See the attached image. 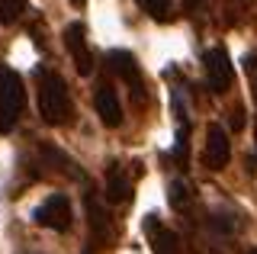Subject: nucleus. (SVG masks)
I'll return each mask as SVG.
<instances>
[{"instance_id": "nucleus-12", "label": "nucleus", "mask_w": 257, "mask_h": 254, "mask_svg": "<svg viewBox=\"0 0 257 254\" xmlns=\"http://www.w3.org/2000/svg\"><path fill=\"white\" fill-rule=\"evenodd\" d=\"M42 155H45V158H52L55 168H58L61 174H68V177H74V180H84V171L77 168L74 158H68L64 152H58V148H52V145H42Z\"/></svg>"}, {"instance_id": "nucleus-20", "label": "nucleus", "mask_w": 257, "mask_h": 254, "mask_svg": "<svg viewBox=\"0 0 257 254\" xmlns=\"http://www.w3.org/2000/svg\"><path fill=\"white\" fill-rule=\"evenodd\" d=\"M71 4H74V7H84V0H71Z\"/></svg>"}, {"instance_id": "nucleus-9", "label": "nucleus", "mask_w": 257, "mask_h": 254, "mask_svg": "<svg viewBox=\"0 0 257 254\" xmlns=\"http://www.w3.org/2000/svg\"><path fill=\"white\" fill-rule=\"evenodd\" d=\"M142 228L148 232L155 254H180V241H177V235L171 232V228L161 225L158 212H148V216H145V222H142Z\"/></svg>"}, {"instance_id": "nucleus-2", "label": "nucleus", "mask_w": 257, "mask_h": 254, "mask_svg": "<svg viewBox=\"0 0 257 254\" xmlns=\"http://www.w3.org/2000/svg\"><path fill=\"white\" fill-rule=\"evenodd\" d=\"M26 106V90H23L20 74L10 68H0V132H10Z\"/></svg>"}, {"instance_id": "nucleus-14", "label": "nucleus", "mask_w": 257, "mask_h": 254, "mask_svg": "<svg viewBox=\"0 0 257 254\" xmlns=\"http://www.w3.org/2000/svg\"><path fill=\"white\" fill-rule=\"evenodd\" d=\"M145 13H151L158 23H167L171 20V0H135Z\"/></svg>"}, {"instance_id": "nucleus-18", "label": "nucleus", "mask_w": 257, "mask_h": 254, "mask_svg": "<svg viewBox=\"0 0 257 254\" xmlns=\"http://www.w3.org/2000/svg\"><path fill=\"white\" fill-rule=\"evenodd\" d=\"M209 222H212L215 232H231V228H235V219H231V216H212Z\"/></svg>"}, {"instance_id": "nucleus-17", "label": "nucleus", "mask_w": 257, "mask_h": 254, "mask_svg": "<svg viewBox=\"0 0 257 254\" xmlns=\"http://www.w3.org/2000/svg\"><path fill=\"white\" fill-rule=\"evenodd\" d=\"M244 71H247V81H251L254 100H257V52H251V55H244Z\"/></svg>"}, {"instance_id": "nucleus-16", "label": "nucleus", "mask_w": 257, "mask_h": 254, "mask_svg": "<svg viewBox=\"0 0 257 254\" xmlns=\"http://www.w3.org/2000/svg\"><path fill=\"white\" fill-rule=\"evenodd\" d=\"M167 200H171V206H187L190 200V190L180 184V180H174L171 187H167Z\"/></svg>"}, {"instance_id": "nucleus-5", "label": "nucleus", "mask_w": 257, "mask_h": 254, "mask_svg": "<svg viewBox=\"0 0 257 254\" xmlns=\"http://www.w3.org/2000/svg\"><path fill=\"white\" fill-rule=\"evenodd\" d=\"M64 49L68 55L74 58V68L77 74H93V55H90V45H87V29L84 23H71V26H64Z\"/></svg>"}, {"instance_id": "nucleus-19", "label": "nucleus", "mask_w": 257, "mask_h": 254, "mask_svg": "<svg viewBox=\"0 0 257 254\" xmlns=\"http://www.w3.org/2000/svg\"><path fill=\"white\" fill-rule=\"evenodd\" d=\"M241 113H244L241 106H235V109H231V129H241V125H244V116H241Z\"/></svg>"}, {"instance_id": "nucleus-13", "label": "nucleus", "mask_w": 257, "mask_h": 254, "mask_svg": "<svg viewBox=\"0 0 257 254\" xmlns=\"http://www.w3.org/2000/svg\"><path fill=\"white\" fill-rule=\"evenodd\" d=\"M26 13V0H0V23L10 26Z\"/></svg>"}, {"instance_id": "nucleus-15", "label": "nucleus", "mask_w": 257, "mask_h": 254, "mask_svg": "<svg viewBox=\"0 0 257 254\" xmlns=\"http://www.w3.org/2000/svg\"><path fill=\"white\" fill-rule=\"evenodd\" d=\"M177 161H180V168H187V158H190V129L187 122L180 125V132H177Z\"/></svg>"}, {"instance_id": "nucleus-4", "label": "nucleus", "mask_w": 257, "mask_h": 254, "mask_svg": "<svg viewBox=\"0 0 257 254\" xmlns=\"http://www.w3.org/2000/svg\"><path fill=\"white\" fill-rule=\"evenodd\" d=\"M203 65H206V84H209V90H212V93H225V90H228L231 81H235V68H231L228 52H225L222 45H215V49L206 52Z\"/></svg>"}, {"instance_id": "nucleus-6", "label": "nucleus", "mask_w": 257, "mask_h": 254, "mask_svg": "<svg viewBox=\"0 0 257 254\" xmlns=\"http://www.w3.org/2000/svg\"><path fill=\"white\" fill-rule=\"evenodd\" d=\"M228 158H231L228 132H225L219 122H212V125H209V132H206V152H203V161H206V168L222 171L225 164H228Z\"/></svg>"}, {"instance_id": "nucleus-3", "label": "nucleus", "mask_w": 257, "mask_h": 254, "mask_svg": "<svg viewBox=\"0 0 257 254\" xmlns=\"http://www.w3.org/2000/svg\"><path fill=\"white\" fill-rule=\"evenodd\" d=\"M32 222L42 225V228H52V232H68L71 228V203H68V196L52 193L42 206H36Z\"/></svg>"}, {"instance_id": "nucleus-10", "label": "nucleus", "mask_w": 257, "mask_h": 254, "mask_svg": "<svg viewBox=\"0 0 257 254\" xmlns=\"http://www.w3.org/2000/svg\"><path fill=\"white\" fill-rule=\"evenodd\" d=\"M106 200L116 206L132 203V177L125 174V168L119 161H112L106 171Z\"/></svg>"}, {"instance_id": "nucleus-11", "label": "nucleus", "mask_w": 257, "mask_h": 254, "mask_svg": "<svg viewBox=\"0 0 257 254\" xmlns=\"http://www.w3.org/2000/svg\"><path fill=\"white\" fill-rule=\"evenodd\" d=\"M96 113H100L103 125H109V129H116L122 122V106H119V97L112 87H100L96 90Z\"/></svg>"}, {"instance_id": "nucleus-7", "label": "nucleus", "mask_w": 257, "mask_h": 254, "mask_svg": "<svg viewBox=\"0 0 257 254\" xmlns=\"http://www.w3.org/2000/svg\"><path fill=\"white\" fill-rule=\"evenodd\" d=\"M106 61H109L112 74H119L122 81L132 84L135 100H142V68H139V61H135V55L125 52V49H112V52L106 55Z\"/></svg>"}, {"instance_id": "nucleus-1", "label": "nucleus", "mask_w": 257, "mask_h": 254, "mask_svg": "<svg viewBox=\"0 0 257 254\" xmlns=\"http://www.w3.org/2000/svg\"><path fill=\"white\" fill-rule=\"evenodd\" d=\"M74 113L68 97V87L55 71H42L39 68V116L48 125H64Z\"/></svg>"}, {"instance_id": "nucleus-22", "label": "nucleus", "mask_w": 257, "mask_h": 254, "mask_svg": "<svg viewBox=\"0 0 257 254\" xmlns=\"http://www.w3.org/2000/svg\"><path fill=\"white\" fill-rule=\"evenodd\" d=\"M247 254H257V248H251V251H247Z\"/></svg>"}, {"instance_id": "nucleus-21", "label": "nucleus", "mask_w": 257, "mask_h": 254, "mask_svg": "<svg viewBox=\"0 0 257 254\" xmlns=\"http://www.w3.org/2000/svg\"><path fill=\"white\" fill-rule=\"evenodd\" d=\"M193 4H196V0H187V7H193Z\"/></svg>"}, {"instance_id": "nucleus-8", "label": "nucleus", "mask_w": 257, "mask_h": 254, "mask_svg": "<svg viewBox=\"0 0 257 254\" xmlns=\"http://www.w3.org/2000/svg\"><path fill=\"white\" fill-rule=\"evenodd\" d=\"M84 206H87V222H90V235H93V241H96V244H103V248H106V244H112V238H116V228H112V222H109V216H106V209L100 206V200L87 193Z\"/></svg>"}]
</instances>
